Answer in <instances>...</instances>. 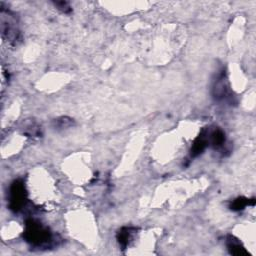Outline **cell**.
Instances as JSON below:
<instances>
[{"label":"cell","mask_w":256,"mask_h":256,"mask_svg":"<svg viewBox=\"0 0 256 256\" xmlns=\"http://www.w3.org/2000/svg\"><path fill=\"white\" fill-rule=\"evenodd\" d=\"M23 237L29 244L40 247L47 246L52 241V232L48 227L42 225L34 219H28L25 223Z\"/></svg>","instance_id":"cell-1"},{"label":"cell","mask_w":256,"mask_h":256,"mask_svg":"<svg viewBox=\"0 0 256 256\" xmlns=\"http://www.w3.org/2000/svg\"><path fill=\"white\" fill-rule=\"evenodd\" d=\"M0 26L2 37L11 44H16L19 40L20 31L15 15L8 9L1 8L0 11Z\"/></svg>","instance_id":"cell-2"},{"label":"cell","mask_w":256,"mask_h":256,"mask_svg":"<svg viewBox=\"0 0 256 256\" xmlns=\"http://www.w3.org/2000/svg\"><path fill=\"white\" fill-rule=\"evenodd\" d=\"M27 202V191L24 181L22 179L14 180L9 189V208L13 212H19L24 208Z\"/></svg>","instance_id":"cell-3"},{"label":"cell","mask_w":256,"mask_h":256,"mask_svg":"<svg viewBox=\"0 0 256 256\" xmlns=\"http://www.w3.org/2000/svg\"><path fill=\"white\" fill-rule=\"evenodd\" d=\"M213 97L217 100V101H224V100H232V97L230 94V90H229V86H228V82H227V78L226 75L224 73V71H222L213 86Z\"/></svg>","instance_id":"cell-4"},{"label":"cell","mask_w":256,"mask_h":256,"mask_svg":"<svg viewBox=\"0 0 256 256\" xmlns=\"http://www.w3.org/2000/svg\"><path fill=\"white\" fill-rule=\"evenodd\" d=\"M226 247L231 255L235 256H248L249 253L242 245L239 239L233 235H228L226 237Z\"/></svg>","instance_id":"cell-5"},{"label":"cell","mask_w":256,"mask_h":256,"mask_svg":"<svg viewBox=\"0 0 256 256\" xmlns=\"http://www.w3.org/2000/svg\"><path fill=\"white\" fill-rule=\"evenodd\" d=\"M208 142H209V140H208V137H207V133H206L205 130H203L197 136V138L195 139L193 144H192L191 151H190L191 157H197L198 155H200L205 150V148L207 147Z\"/></svg>","instance_id":"cell-6"},{"label":"cell","mask_w":256,"mask_h":256,"mask_svg":"<svg viewBox=\"0 0 256 256\" xmlns=\"http://www.w3.org/2000/svg\"><path fill=\"white\" fill-rule=\"evenodd\" d=\"M135 233L136 229L133 227H123L118 231L116 238H117V241L119 245L122 247V249H125L130 244Z\"/></svg>","instance_id":"cell-7"},{"label":"cell","mask_w":256,"mask_h":256,"mask_svg":"<svg viewBox=\"0 0 256 256\" xmlns=\"http://www.w3.org/2000/svg\"><path fill=\"white\" fill-rule=\"evenodd\" d=\"M209 141H210L211 145L214 148H220L225 143V133L217 128L214 131L211 132L210 136H209Z\"/></svg>","instance_id":"cell-8"},{"label":"cell","mask_w":256,"mask_h":256,"mask_svg":"<svg viewBox=\"0 0 256 256\" xmlns=\"http://www.w3.org/2000/svg\"><path fill=\"white\" fill-rule=\"evenodd\" d=\"M249 204H254V199H247L245 197H238L236 199H234L233 201H232L229 205V208L230 210L234 211V212H238V211H241L243 210V209H245V207Z\"/></svg>","instance_id":"cell-9"},{"label":"cell","mask_w":256,"mask_h":256,"mask_svg":"<svg viewBox=\"0 0 256 256\" xmlns=\"http://www.w3.org/2000/svg\"><path fill=\"white\" fill-rule=\"evenodd\" d=\"M73 125V120L67 117H62L55 120V127L56 128H67Z\"/></svg>","instance_id":"cell-10"},{"label":"cell","mask_w":256,"mask_h":256,"mask_svg":"<svg viewBox=\"0 0 256 256\" xmlns=\"http://www.w3.org/2000/svg\"><path fill=\"white\" fill-rule=\"evenodd\" d=\"M54 5L57 7V9H59L63 13H69V12H71V10H72L70 5H69L67 2H64V1H56V2H54Z\"/></svg>","instance_id":"cell-11"}]
</instances>
